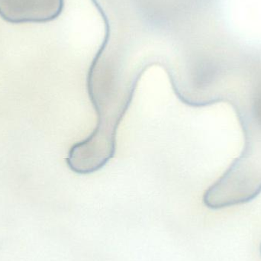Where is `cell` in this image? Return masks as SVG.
<instances>
[{
    "instance_id": "cell-1",
    "label": "cell",
    "mask_w": 261,
    "mask_h": 261,
    "mask_svg": "<svg viewBox=\"0 0 261 261\" xmlns=\"http://www.w3.org/2000/svg\"><path fill=\"white\" fill-rule=\"evenodd\" d=\"M260 191V173L243 161L205 192L203 202L208 208L219 210L249 202Z\"/></svg>"
},
{
    "instance_id": "cell-2",
    "label": "cell",
    "mask_w": 261,
    "mask_h": 261,
    "mask_svg": "<svg viewBox=\"0 0 261 261\" xmlns=\"http://www.w3.org/2000/svg\"><path fill=\"white\" fill-rule=\"evenodd\" d=\"M254 112L257 122L261 125V87L257 91L254 99Z\"/></svg>"
},
{
    "instance_id": "cell-3",
    "label": "cell",
    "mask_w": 261,
    "mask_h": 261,
    "mask_svg": "<svg viewBox=\"0 0 261 261\" xmlns=\"http://www.w3.org/2000/svg\"><path fill=\"white\" fill-rule=\"evenodd\" d=\"M260 254H261V246H260Z\"/></svg>"
}]
</instances>
